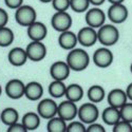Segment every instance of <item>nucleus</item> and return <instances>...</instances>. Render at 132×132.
<instances>
[{
  "mask_svg": "<svg viewBox=\"0 0 132 132\" xmlns=\"http://www.w3.org/2000/svg\"><path fill=\"white\" fill-rule=\"evenodd\" d=\"M126 94H127V97L132 102V82L127 87V89H126Z\"/></svg>",
  "mask_w": 132,
  "mask_h": 132,
  "instance_id": "37",
  "label": "nucleus"
},
{
  "mask_svg": "<svg viewBox=\"0 0 132 132\" xmlns=\"http://www.w3.org/2000/svg\"><path fill=\"white\" fill-rule=\"evenodd\" d=\"M18 119H19V113L17 112L16 109L11 107L3 109V111L0 114V120H2V123L7 127L17 123Z\"/></svg>",
  "mask_w": 132,
  "mask_h": 132,
  "instance_id": "24",
  "label": "nucleus"
},
{
  "mask_svg": "<svg viewBox=\"0 0 132 132\" xmlns=\"http://www.w3.org/2000/svg\"><path fill=\"white\" fill-rule=\"evenodd\" d=\"M105 131L106 130H105L104 126L101 124H97L96 122L90 124L89 127L86 129V132H105Z\"/></svg>",
  "mask_w": 132,
  "mask_h": 132,
  "instance_id": "34",
  "label": "nucleus"
},
{
  "mask_svg": "<svg viewBox=\"0 0 132 132\" xmlns=\"http://www.w3.org/2000/svg\"><path fill=\"white\" fill-rule=\"evenodd\" d=\"M108 1L111 4H115V3H123L125 0H108Z\"/></svg>",
  "mask_w": 132,
  "mask_h": 132,
  "instance_id": "39",
  "label": "nucleus"
},
{
  "mask_svg": "<svg viewBox=\"0 0 132 132\" xmlns=\"http://www.w3.org/2000/svg\"><path fill=\"white\" fill-rule=\"evenodd\" d=\"M88 98L89 101L94 103V104H98L105 100L106 97V92L105 89L102 86H98V85H94L91 86L88 90Z\"/></svg>",
  "mask_w": 132,
  "mask_h": 132,
  "instance_id": "23",
  "label": "nucleus"
},
{
  "mask_svg": "<svg viewBox=\"0 0 132 132\" xmlns=\"http://www.w3.org/2000/svg\"><path fill=\"white\" fill-rule=\"evenodd\" d=\"M77 116L84 124L90 125L92 123H95L98 119L100 111H98V108L94 103H86L78 108Z\"/></svg>",
  "mask_w": 132,
  "mask_h": 132,
  "instance_id": "4",
  "label": "nucleus"
},
{
  "mask_svg": "<svg viewBox=\"0 0 132 132\" xmlns=\"http://www.w3.org/2000/svg\"><path fill=\"white\" fill-rule=\"evenodd\" d=\"M77 113H78V108L74 102L67 100L64 102H61L58 105L57 115L59 117H61L62 119H64L65 122L73 120L76 116H77Z\"/></svg>",
  "mask_w": 132,
  "mask_h": 132,
  "instance_id": "11",
  "label": "nucleus"
},
{
  "mask_svg": "<svg viewBox=\"0 0 132 132\" xmlns=\"http://www.w3.org/2000/svg\"><path fill=\"white\" fill-rule=\"evenodd\" d=\"M77 42H78L77 35H75L70 30L61 32L58 37V45L63 50H68V51L73 50L77 45Z\"/></svg>",
  "mask_w": 132,
  "mask_h": 132,
  "instance_id": "17",
  "label": "nucleus"
},
{
  "mask_svg": "<svg viewBox=\"0 0 132 132\" xmlns=\"http://www.w3.org/2000/svg\"><path fill=\"white\" fill-rule=\"evenodd\" d=\"M40 116L38 113L35 112H28L22 116L21 123L27 128L28 131H34L36 130L40 125Z\"/></svg>",
  "mask_w": 132,
  "mask_h": 132,
  "instance_id": "22",
  "label": "nucleus"
},
{
  "mask_svg": "<svg viewBox=\"0 0 132 132\" xmlns=\"http://www.w3.org/2000/svg\"><path fill=\"white\" fill-rule=\"evenodd\" d=\"M7 59L10 61V63L14 65V67H21V65H23L27 62V60L29 58H28L27 51L22 48L17 47V48L12 49L9 52Z\"/></svg>",
  "mask_w": 132,
  "mask_h": 132,
  "instance_id": "18",
  "label": "nucleus"
},
{
  "mask_svg": "<svg viewBox=\"0 0 132 132\" xmlns=\"http://www.w3.org/2000/svg\"><path fill=\"white\" fill-rule=\"evenodd\" d=\"M27 128L23 126L22 123H15L13 125L9 126V129H7V132H27Z\"/></svg>",
  "mask_w": 132,
  "mask_h": 132,
  "instance_id": "33",
  "label": "nucleus"
},
{
  "mask_svg": "<svg viewBox=\"0 0 132 132\" xmlns=\"http://www.w3.org/2000/svg\"><path fill=\"white\" fill-rule=\"evenodd\" d=\"M57 111H58V105L53 100H50V98L42 100L37 106V113L41 118L45 119H50L54 116H56Z\"/></svg>",
  "mask_w": 132,
  "mask_h": 132,
  "instance_id": "10",
  "label": "nucleus"
},
{
  "mask_svg": "<svg viewBox=\"0 0 132 132\" xmlns=\"http://www.w3.org/2000/svg\"><path fill=\"white\" fill-rule=\"evenodd\" d=\"M47 130L49 132H67L65 120L59 116H54L50 118L47 124Z\"/></svg>",
  "mask_w": 132,
  "mask_h": 132,
  "instance_id": "25",
  "label": "nucleus"
},
{
  "mask_svg": "<svg viewBox=\"0 0 132 132\" xmlns=\"http://www.w3.org/2000/svg\"><path fill=\"white\" fill-rule=\"evenodd\" d=\"M28 36L31 40L34 41H42L48 34V29L45 23L40 21H35L31 26L28 27Z\"/></svg>",
  "mask_w": 132,
  "mask_h": 132,
  "instance_id": "15",
  "label": "nucleus"
},
{
  "mask_svg": "<svg viewBox=\"0 0 132 132\" xmlns=\"http://www.w3.org/2000/svg\"><path fill=\"white\" fill-rule=\"evenodd\" d=\"M70 67L67 63V61H55L54 63H52V65L50 67V75L54 80H62L64 81L69 77L70 75Z\"/></svg>",
  "mask_w": 132,
  "mask_h": 132,
  "instance_id": "13",
  "label": "nucleus"
},
{
  "mask_svg": "<svg viewBox=\"0 0 132 132\" xmlns=\"http://www.w3.org/2000/svg\"><path fill=\"white\" fill-rule=\"evenodd\" d=\"M14 32L10 28H0V47L1 48H6L11 46L14 41Z\"/></svg>",
  "mask_w": 132,
  "mask_h": 132,
  "instance_id": "27",
  "label": "nucleus"
},
{
  "mask_svg": "<svg viewBox=\"0 0 132 132\" xmlns=\"http://www.w3.org/2000/svg\"><path fill=\"white\" fill-rule=\"evenodd\" d=\"M64 96L67 97V100L74 102V103H77L84 97V89L78 84H71L67 86Z\"/></svg>",
  "mask_w": 132,
  "mask_h": 132,
  "instance_id": "21",
  "label": "nucleus"
},
{
  "mask_svg": "<svg viewBox=\"0 0 132 132\" xmlns=\"http://www.w3.org/2000/svg\"><path fill=\"white\" fill-rule=\"evenodd\" d=\"M23 0H4V3L9 9L12 10H17L18 7H20L22 5Z\"/></svg>",
  "mask_w": 132,
  "mask_h": 132,
  "instance_id": "35",
  "label": "nucleus"
},
{
  "mask_svg": "<svg viewBox=\"0 0 132 132\" xmlns=\"http://www.w3.org/2000/svg\"><path fill=\"white\" fill-rule=\"evenodd\" d=\"M85 124L81 122H71L67 125V132H86Z\"/></svg>",
  "mask_w": 132,
  "mask_h": 132,
  "instance_id": "32",
  "label": "nucleus"
},
{
  "mask_svg": "<svg viewBox=\"0 0 132 132\" xmlns=\"http://www.w3.org/2000/svg\"><path fill=\"white\" fill-rule=\"evenodd\" d=\"M77 39L82 47L90 48L97 42V32L94 28H91L89 26L81 28L77 34Z\"/></svg>",
  "mask_w": 132,
  "mask_h": 132,
  "instance_id": "14",
  "label": "nucleus"
},
{
  "mask_svg": "<svg viewBox=\"0 0 132 132\" xmlns=\"http://www.w3.org/2000/svg\"><path fill=\"white\" fill-rule=\"evenodd\" d=\"M130 71H131V73H132V63H131V65H130Z\"/></svg>",
  "mask_w": 132,
  "mask_h": 132,
  "instance_id": "42",
  "label": "nucleus"
},
{
  "mask_svg": "<svg viewBox=\"0 0 132 132\" xmlns=\"http://www.w3.org/2000/svg\"><path fill=\"white\" fill-rule=\"evenodd\" d=\"M113 54L107 47L97 49L93 54V62L98 68H108L113 62Z\"/></svg>",
  "mask_w": 132,
  "mask_h": 132,
  "instance_id": "8",
  "label": "nucleus"
},
{
  "mask_svg": "<svg viewBox=\"0 0 132 132\" xmlns=\"http://www.w3.org/2000/svg\"><path fill=\"white\" fill-rule=\"evenodd\" d=\"M90 4H93L94 6H98V5H102L106 0H89Z\"/></svg>",
  "mask_w": 132,
  "mask_h": 132,
  "instance_id": "38",
  "label": "nucleus"
},
{
  "mask_svg": "<svg viewBox=\"0 0 132 132\" xmlns=\"http://www.w3.org/2000/svg\"><path fill=\"white\" fill-rule=\"evenodd\" d=\"M26 51L28 54V58L32 61H35V62L41 61L47 56V48L41 41L32 40L28 45Z\"/></svg>",
  "mask_w": 132,
  "mask_h": 132,
  "instance_id": "7",
  "label": "nucleus"
},
{
  "mask_svg": "<svg viewBox=\"0 0 132 132\" xmlns=\"http://www.w3.org/2000/svg\"><path fill=\"white\" fill-rule=\"evenodd\" d=\"M1 93H2V88H1V86H0V95H1Z\"/></svg>",
  "mask_w": 132,
  "mask_h": 132,
  "instance_id": "41",
  "label": "nucleus"
},
{
  "mask_svg": "<svg viewBox=\"0 0 132 132\" xmlns=\"http://www.w3.org/2000/svg\"><path fill=\"white\" fill-rule=\"evenodd\" d=\"M67 63L71 70L75 72H80L88 68L90 63V57L85 50L81 49H73L67 56Z\"/></svg>",
  "mask_w": 132,
  "mask_h": 132,
  "instance_id": "1",
  "label": "nucleus"
},
{
  "mask_svg": "<svg viewBox=\"0 0 132 132\" xmlns=\"http://www.w3.org/2000/svg\"><path fill=\"white\" fill-rule=\"evenodd\" d=\"M43 95V88L38 81H31L26 85L24 96L29 101L36 102Z\"/></svg>",
  "mask_w": 132,
  "mask_h": 132,
  "instance_id": "19",
  "label": "nucleus"
},
{
  "mask_svg": "<svg viewBox=\"0 0 132 132\" xmlns=\"http://www.w3.org/2000/svg\"><path fill=\"white\" fill-rule=\"evenodd\" d=\"M119 112H120V119L132 124V103L130 104L126 103L122 108H119Z\"/></svg>",
  "mask_w": 132,
  "mask_h": 132,
  "instance_id": "29",
  "label": "nucleus"
},
{
  "mask_svg": "<svg viewBox=\"0 0 132 132\" xmlns=\"http://www.w3.org/2000/svg\"><path fill=\"white\" fill-rule=\"evenodd\" d=\"M102 118L104 120V123L107 124L108 126H114L117 122L120 120V112L119 109L109 106L108 108H106L104 110V112L102 114Z\"/></svg>",
  "mask_w": 132,
  "mask_h": 132,
  "instance_id": "20",
  "label": "nucleus"
},
{
  "mask_svg": "<svg viewBox=\"0 0 132 132\" xmlns=\"http://www.w3.org/2000/svg\"><path fill=\"white\" fill-rule=\"evenodd\" d=\"M36 18H37L36 11L31 5H21L15 12V20L21 27L28 28L33 22H35Z\"/></svg>",
  "mask_w": 132,
  "mask_h": 132,
  "instance_id": "3",
  "label": "nucleus"
},
{
  "mask_svg": "<svg viewBox=\"0 0 132 132\" xmlns=\"http://www.w3.org/2000/svg\"><path fill=\"white\" fill-rule=\"evenodd\" d=\"M52 5L56 12H67L70 7V0H52Z\"/></svg>",
  "mask_w": 132,
  "mask_h": 132,
  "instance_id": "31",
  "label": "nucleus"
},
{
  "mask_svg": "<svg viewBox=\"0 0 132 132\" xmlns=\"http://www.w3.org/2000/svg\"><path fill=\"white\" fill-rule=\"evenodd\" d=\"M86 22L87 24L94 28V29H100L102 26L105 24V21H106V14L103 10L98 9V7H93L87 11L86 13Z\"/></svg>",
  "mask_w": 132,
  "mask_h": 132,
  "instance_id": "9",
  "label": "nucleus"
},
{
  "mask_svg": "<svg viewBox=\"0 0 132 132\" xmlns=\"http://www.w3.org/2000/svg\"><path fill=\"white\" fill-rule=\"evenodd\" d=\"M7 22H9V14L3 9L0 7V28L6 27Z\"/></svg>",
  "mask_w": 132,
  "mask_h": 132,
  "instance_id": "36",
  "label": "nucleus"
},
{
  "mask_svg": "<svg viewBox=\"0 0 132 132\" xmlns=\"http://www.w3.org/2000/svg\"><path fill=\"white\" fill-rule=\"evenodd\" d=\"M26 85L20 79H11L5 85V94L11 100H19L24 96Z\"/></svg>",
  "mask_w": 132,
  "mask_h": 132,
  "instance_id": "12",
  "label": "nucleus"
},
{
  "mask_svg": "<svg viewBox=\"0 0 132 132\" xmlns=\"http://www.w3.org/2000/svg\"><path fill=\"white\" fill-rule=\"evenodd\" d=\"M113 132H132V124L120 119L113 126Z\"/></svg>",
  "mask_w": 132,
  "mask_h": 132,
  "instance_id": "30",
  "label": "nucleus"
},
{
  "mask_svg": "<svg viewBox=\"0 0 132 132\" xmlns=\"http://www.w3.org/2000/svg\"><path fill=\"white\" fill-rule=\"evenodd\" d=\"M127 94L126 91L122 89H113L111 90L107 95V101L109 106H112L115 108H122L127 103Z\"/></svg>",
  "mask_w": 132,
  "mask_h": 132,
  "instance_id": "16",
  "label": "nucleus"
},
{
  "mask_svg": "<svg viewBox=\"0 0 132 132\" xmlns=\"http://www.w3.org/2000/svg\"><path fill=\"white\" fill-rule=\"evenodd\" d=\"M72 17L67 12H56L51 19V24L53 29L57 32H64L70 30L72 27Z\"/></svg>",
  "mask_w": 132,
  "mask_h": 132,
  "instance_id": "5",
  "label": "nucleus"
},
{
  "mask_svg": "<svg viewBox=\"0 0 132 132\" xmlns=\"http://www.w3.org/2000/svg\"><path fill=\"white\" fill-rule=\"evenodd\" d=\"M89 0H70V7L75 13H84L89 10Z\"/></svg>",
  "mask_w": 132,
  "mask_h": 132,
  "instance_id": "28",
  "label": "nucleus"
},
{
  "mask_svg": "<svg viewBox=\"0 0 132 132\" xmlns=\"http://www.w3.org/2000/svg\"><path fill=\"white\" fill-rule=\"evenodd\" d=\"M67 86L62 80H53L49 86V94L53 98H60L64 95Z\"/></svg>",
  "mask_w": 132,
  "mask_h": 132,
  "instance_id": "26",
  "label": "nucleus"
},
{
  "mask_svg": "<svg viewBox=\"0 0 132 132\" xmlns=\"http://www.w3.org/2000/svg\"><path fill=\"white\" fill-rule=\"evenodd\" d=\"M39 1H41L42 3H49V2H52V0H39Z\"/></svg>",
  "mask_w": 132,
  "mask_h": 132,
  "instance_id": "40",
  "label": "nucleus"
},
{
  "mask_svg": "<svg viewBox=\"0 0 132 132\" xmlns=\"http://www.w3.org/2000/svg\"><path fill=\"white\" fill-rule=\"evenodd\" d=\"M128 15H129L128 9L123 3L111 4V6L108 9V13H107L108 19L115 24L123 23L124 21H126Z\"/></svg>",
  "mask_w": 132,
  "mask_h": 132,
  "instance_id": "6",
  "label": "nucleus"
},
{
  "mask_svg": "<svg viewBox=\"0 0 132 132\" xmlns=\"http://www.w3.org/2000/svg\"><path fill=\"white\" fill-rule=\"evenodd\" d=\"M119 32L112 24H104L97 31V41L104 47H111L118 41Z\"/></svg>",
  "mask_w": 132,
  "mask_h": 132,
  "instance_id": "2",
  "label": "nucleus"
}]
</instances>
